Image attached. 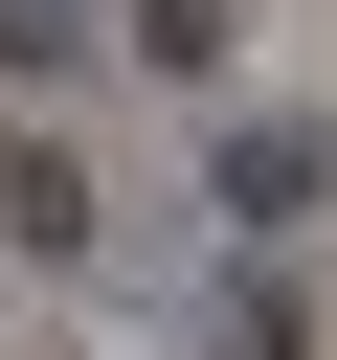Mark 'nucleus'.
Here are the masks:
<instances>
[{
  "label": "nucleus",
  "instance_id": "obj_1",
  "mask_svg": "<svg viewBox=\"0 0 337 360\" xmlns=\"http://www.w3.org/2000/svg\"><path fill=\"white\" fill-rule=\"evenodd\" d=\"M315 180H337V135H225V158H202V202H225L247 248H270V225H315Z\"/></svg>",
  "mask_w": 337,
  "mask_h": 360
},
{
  "label": "nucleus",
  "instance_id": "obj_2",
  "mask_svg": "<svg viewBox=\"0 0 337 360\" xmlns=\"http://www.w3.org/2000/svg\"><path fill=\"white\" fill-rule=\"evenodd\" d=\"M0 248H22V270H90V158L22 135V158H0Z\"/></svg>",
  "mask_w": 337,
  "mask_h": 360
},
{
  "label": "nucleus",
  "instance_id": "obj_3",
  "mask_svg": "<svg viewBox=\"0 0 337 360\" xmlns=\"http://www.w3.org/2000/svg\"><path fill=\"white\" fill-rule=\"evenodd\" d=\"M112 22H135V68H157V90H225V0H112Z\"/></svg>",
  "mask_w": 337,
  "mask_h": 360
},
{
  "label": "nucleus",
  "instance_id": "obj_4",
  "mask_svg": "<svg viewBox=\"0 0 337 360\" xmlns=\"http://www.w3.org/2000/svg\"><path fill=\"white\" fill-rule=\"evenodd\" d=\"M67 45H90L67 0H0V68H67Z\"/></svg>",
  "mask_w": 337,
  "mask_h": 360
}]
</instances>
